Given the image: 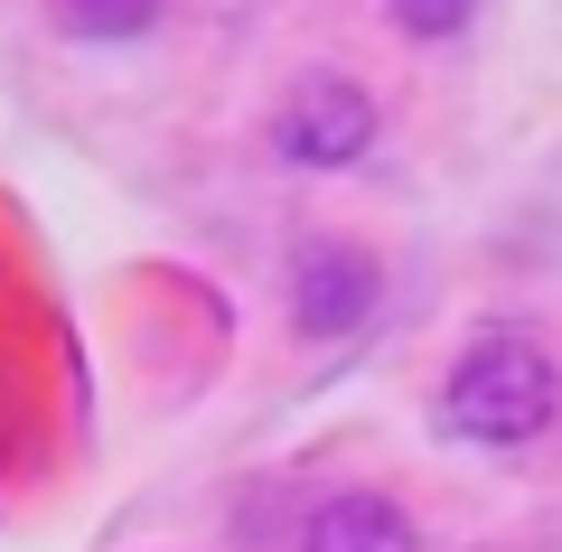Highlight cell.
Here are the masks:
<instances>
[{
  "instance_id": "1",
  "label": "cell",
  "mask_w": 562,
  "mask_h": 552,
  "mask_svg": "<svg viewBox=\"0 0 562 552\" xmlns=\"http://www.w3.org/2000/svg\"><path fill=\"white\" fill-rule=\"evenodd\" d=\"M553 403H562V375L535 337H479L441 384V431L469 450H525L553 421Z\"/></svg>"
},
{
  "instance_id": "2",
  "label": "cell",
  "mask_w": 562,
  "mask_h": 552,
  "mask_svg": "<svg viewBox=\"0 0 562 552\" xmlns=\"http://www.w3.org/2000/svg\"><path fill=\"white\" fill-rule=\"evenodd\" d=\"M272 150L291 169H357L375 150V94L357 76H301L281 94V122H272Z\"/></svg>"
},
{
  "instance_id": "3",
  "label": "cell",
  "mask_w": 562,
  "mask_h": 552,
  "mask_svg": "<svg viewBox=\"0 0 562 552\" xmlns=\"http://www.w3.org/2000/svg\"><path fill=\"white\" fill-rule=\"evenodd\" d=\"M384 300V272L366 244L347 235H310L301 254H291V328L301 337H357L366 318H375Z\"/></svg>"
},
{
  "instance_id": "4",
  "label": "cell",
  "mask_w": 562,
  "mask_h": 552,
  "mask_svg": "<svg viewBox=\"0 0 562 552\" xmlns=\"http://www.w3.org/2000/svg\"><path fill=\"white\" fill-rule=\"evenodd\" d=\"M301 552H413V515L375 487H347V496H319L301 515Z\"/></svg>"
},
{
  "instance_id": "5",
  "label": "cell",
  "mask_w": 562,
  "mask_h": 552,
  "mask_svg": "<svg viewBox=\"0 0 562 552\" xmlns=\"http://www.w3.org/2000/svg\"><path fill=\"white\" fill-rule=\"evenodd\" d=\"M57 10H66V29H76V38H140L160 0H57Z\"/></svg>"
},
{
  "instance_id": "6",
  "label": "cell",
  "mask_w": 562,
  "mask_h": 552,
  "mask_svg": "<svg viewBox=\"0 0 562 552\" xmlns=\"http://www.w3.org/2000/svg\"><path fill=\"white\" fill-rule=\"evenodd\" d=\"M384 10H394L403 38L441 47V38H460V29H469V10H479V0H384Z\"/></svg>"
}]
</instances>
